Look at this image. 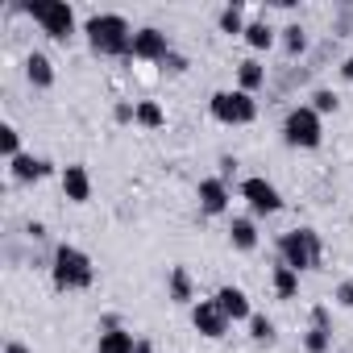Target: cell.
Segmentation results:
<instances>
[{"instance_id": "836d02e7", "label": "cell", "mask_w": 353, "mask_h": 353, "mask_svg": "<svg viewBox=\"0 0 353 353\" xmlns=\"http://www.w3.org/2000/svg\"><path fill=\"white\" fill-rule=\"evenodd\" d=\"M341 75H345V79H349V83H353V54H349V59H345V63H341Z\"/></svg>"}, {"instance_id": "cb8c5ba5", "label": "cell", "mask_w": 353, "mask_h": 353, "mask_svg": "<svg viewBox=\"0 0 353 353\" xmlns=\"http://www.w3.org/2000/svg\"><path fill=\"white\" fill-rule=\"evenodd\" d=\"M283 46H287V54H303V50H307V30H303L299 21H291V26L283 30Z\"/></svg>"}, {"instance_id": "e575fe53", "label": "cell", "mask_w": 353, "mask_h": 353, "mask_svg": "<svg viewBox=\"0 0 353 353\" xmlns=\"http://www.w3.org/2000/svg\"><path fill=\"white\" fill-rule=\"evenodd\" d=\"M133 353H154V345H150V341H137V349H133Z\"/></svg>"}, {"instance_id": "5bb4252c", "label": "cell", "mask_w": 353, "mask_h": 353, "mask_svg": "<svg viewBox=\"0 0 353 353\" xmlns=\"http://www.w3.org/2000/svg\"><path fill=\"white\" fill-rule=\"evenodd\" d=\"M212 299H216V307H221V312H225V316H229L233 324H237V320H245V324H250L254 307H250V295H245L241 287H221V291H216Z\"/></svg>"}, {"instance_id": "9a60e30c", "label": "cell", "mask_w": 353, "mask_h": 353, "mask_svg": "<svg viewBox=\"0 0 353 353\" xmlns=\"http://www.w3.org/2000/svg\"><path fill=\"white\" fill-rule=\"evenodd\" d=\"M166 299H174V303H192L196 299V283H192V270L183 262H174L166 270Z\"/></svg>"}, {"instance_id": "f1b7e54d", "label": "cell", "mask_w": 353, "mask_h": 353, "mask_svg": "<svg viewBox=\"0 0 353 353\" xmlns=\"http://www.w3.org/2000/svg\"><path fill=\"white\" fill-rule=\"evenodd\" d=\"M332 299H336L341 307H353V279H345V283H336V291H332Z\"/></svg>"}, {"instance_id": "2e32d148", "label": "cell", "mask_w": 353, "mask_h": 353, "mask_svg": "<svg viewBox=\"0 0 353 353\" xmlns=\"http://www.w3.org/2000/svg\"><path fill=\"white\" fill-rule=\"evenodd\" d=\"M26 79L38 88V92H46V88H54V63L42 54V50H34L30 59H26Z\"/></svg>"}, {"instance_id": "ffe728a7", "label": "cell", "mask_w": 353, "mask_h": 353, "mask_svg": "<svg viewBox=\"0 0 353 353\" xmlns=\"http://www.w3.org/2000/svg\"><path fill=\"white\" fill-rule=\"evenodd\" d=\"M245 46H250V50H270V46H274V30H270L266 21H250V26H245Z\"/></svg>"}, {"instance_id": "d4e9b609", "label": "cell", "mask_w": 353, "mask_h": 353, "mask_svg": "<svg viewBox=\"0 0 353 353\" xmlns=\"http://www.w3.org/2000/svg\"><path fill=\"white\" fill-rule=\"evenodd\" d=\"M250 336H254L258 345H274V336H279V332H274V320H266V316L254 312V316H250Z\"/></svg>"}, {"instance_id": "7a4b0ae2", "label": "cell", "mask_w": 353, "mask_h": 353, "mask_svg": "<svg viewBox=\"0 0 353 353\" xmlns=\"http://www.w3.org/2000/svg\"><path fill=\"white\" fill-rule=\"evenodd\" d=\"M50 279H54L59 291H88V287L96 283V266H92V258H88L79 245H67V241H63V245L54 250Z\"/></svg>"}, {"instance_id": "5b68a950", "label": "cell", "mask_w": 353, "mask_h": 353, "mask_svg": "<svg viewBox=\"0 0 353 353\" xmlns=\"http://www.w3.org/2000/svg\"><path fill=\"white\" fill-rule=\"evenodd\" d=\"M283 141L291 150H316L324 141V121L312 104H295L287 117H283Z\"/></svg>"}, {"instance_id": "f546056e", "label": "cell", "mask_w": 353, "mask_h": 353, "mask_svg": "<svg viewBox=\"0 0 353 353\" xmlns=\"http://www.w3.org/2000/svg\"><path fill=\"white\" fill-rule=\"evenodd\" d=\"M328 320H332V316H328V303H316V307H312V324L332 332V324H328Z\"/></svg>"}, {"instance_id": "ba28073f", "label": "cell", "mask_w": 353, "mask_h": 353, "mask_svg": "<svg viewBox=\"0 0 353 353\" xmlns=\"http://www.w3.org/2000/svg\"><path fill=\"white\" fill-rule=\"evenodd\" d=\"M174 50H170V34L166 30H158V26H141L137 34H133V50H129V59H141V63H166Z\"/></svg>"}, {"instance_id": "4316f807", "label": "cell", "mask_w": 353, "mask_h": 353, "mask_svg": "<svg viewBox=\"0 0 353 353\" xmlns=\"http://www.w3.org/2000/svg\"><path fill=\"white\" fill-rule=\"evenodd\" d=\"M336 104H341V100H336V96H332L328 88H320V92H312V108H316L320 117H328V112H336Z\"/></svg>"}, {"instance_id": "6da1fadb", "label": "cell", "mask_w": 353, "mask_h": 353, "mask_svg": "<svg viewBox=\"0 0 353 353\" xmlns=\"http://www.w3.org/2000/svg\"><path fill=\"white\" fill-rule=\"evenodd\" d=\"M83 34H88V46L96 54H104V59H129L137 30H129V21L121 13H96V17H88Z\"/></svg>"}, {"instance_id": "1f68e13d", "label": "cell", "mask_w": 353, "mask_h": 353, "mask_svg": "<svg viewBox=\"0 0 353 353\" xmlns=\"http://www.w3.org/2000/svg\"><path fill=\"white\" fill-rule=\"evenodd\" d=\"M237 174V158H221V179H233Z\"/></svg>"}, {"instance_id": "52a82bcc", "label": "cell", "mask_w": 353, "mask_h": 353, "mask_svg": "<svg viewBox=\"0 0 353 353\" xmlns=\"http://www.w3.org/2000/svg\"><path fill=\"white\" fill-rule=\"evenodd\" d=\"M241 200L250 204L254 216H274L283 212V196L270 179H262V174H250V179H241Z\"/></svg>"}, {"instance_id": "4dcf8cb0", "label": "cell", "mask_w": 353, "mask_h": 353, "mask_svg": "<svg viewBox=\"0 0 353 353\" xmlns=\"http://www.w3.org/2000/svg\"><path fill=\"white\" fill-rule=\"evenodd\" d=\"M166 71H174V75H183V71H188V59H183V54H170V59H166Z\"/></svg>"}, {"instance_id": "603a6c76", "label": "cell", "mask_w": 353, "mask_h": 353, "mask_svg": "<svg viewBox=\"0 0 353 353\" xmlns=\"http://www.w3.org/2000/svg\"><path fill=\"white\" fill-rule=\"evenodd\" d=\"M0 154H5L9 162H13L17 154H26V150H21V133H17V125H0Z\"/></svg>"}, {"instance_id": "8992f818", "label": "cell", "mask_w": 353, "mask_h": 353, "mask_svg": "<svg viewBox=\"0 0 353 353\" xmlns=\"http://www.w3.org/2000/svg\"><path fill=\"white\" fill-rule=\"evenodd\" d=\"M208 112L221 125H233L237 129V125H254L258 121V100L250 92H241V88H221V92H212Z\"/></svg>"}, {"instance_id": "9c48e42d", "label": "cell", "mask_w": 353, "mask_h": 353, "mask_svg": "<svg viewBox=\"0 0 353 353\" xmlns=\"http://www.w3.org/2000/svg\"><path fill=\"white\" fill-rule=\"evenodd\" d=\"M192 324H196V332L200 336H208V341H221L225 332H229V316L216 307V299H200V303H192Z\"/></svg>"}, {"instance_id": "7402d4cb", "label": "cell", "mask_w": 353, "mask_h": 353, "mask_svg": "<svg viewBox=\"0 0 353 353\" xmlns=\"http://www.w3.org/2000/svg\"><path fill=\"white\" fill-rule=\"evenodd\" d=\"M216 26H221V34H241V38H245V13H241L237 5H229V9H221V17H216Z\"/></svg>"}, {"instance_id": "d6986e66", "label": "cell", "mask_w": 353, "mask_h": 353, "mask_svg": "<svg viewBox=\"0 0 353 353\" xmlns=\"http://www.w3.org/2000/svg\"><path fill=\"white\" fill-rule=\"evenodd\" d=\"M270 279H274V295H279V299H295V295H299V270H291L287 262H279Z\"/></svg>"}, {"instance_id": "83f0119b", "label": "cell", "mask_w": 353, "mask_h": 353, "mask_svg": "<svg viewBox=\"0 0 353 353\" xmlns=\"http://www.w3.org/2000/svg\"><path fill=\"white\" fill-rule=\"evenodd\" d=\"M112 117H117V125H129V121H137V104H129V100H121V104L112 108Z\"/></svg>"}, {"instance_id": "30bf717a", "label": "cell", "mask_w": 353, "mask_h": 353, "mask_svg": "<svg viewBox=\"0 0 353 353\" xmlns=\"http://www.w3.org/2000/svg\"><path fill=\"white\" fill-rule=\"evenodd\" d=\"M196 200H200V208L208 216H225L229 200H233V188H229V179H221V174H208V179H200V188H196Z\"/></svg>"}, {"instance_id": "44dd1931", "label": "cell", "mask_w": 353, "mask_h": 353, "mask_svg": "<svg viewBox=\"0 0 353 353\" xmlns=\"http://www.w3.org/2000/svg\"><path fill=\"white\" fill-rule=\"evenodd\" d=\"M137 125H141V129H162V125H166L162 104H154V100H137Z\"/></svg>"}, {"instance_id": "e0dca14e", "label": "cell", "mask_w": 353, "mask_h": 353, "mask_svg": "<svg viewBox=\"0 0 353 353\" xmlns=\"http://www.w3.org/2000/svg\"><path fill=\"white\" fill-rule=\"evenodd\" d=\"M229 241H233V250H241V254L258 250V225H254V216H233V221H229Z\"/></svg>"}, {"instance_id": "7c38bea8", "label": "cell", "mask_w": 353, "mask_h": 353, "mask_svg": "<svg viewBox=\"0 0 353 353\" xmlns=\"http://www.w3.org/2000/svg\"><path fill=\"white\" fill-rule=\"evenodd\" d=\"M137 349V336L129 328H121L117 316H104V332L96 341V353H133Z\"/></svg>"}, {"instance_id": "4fadbf2b", "label": "cell", "mask_w": 353, "mask_h": 353, "mask_svg": "<svg viewBox=\"0 0 353 353\" xmlns=\"http://www.w3.org/2000/svg\"><path fill=\"white\" fill-rule=\"evenodd\" d=\"M9 174H13L17 183H38V179H46V174H54V162L34 158V154H17L9 162Z\"/></svg>"}, {"instance_id": "3957f363", "label": "cell", "mask_w": 353, "mask_h": 353, "mask_svg": "<svg viewBox=\"0 0 353 353\" xmlns=\"http://www.w3.org/2000/svg\"><path fill=\"white\" fill-rule=\"evenodd\" d=\"M320 258H324V241H320L316 229L299 225V229H291V233L279 237V262H287L291 270H299V274L303 270H316Z\"/></svg>"}, {"instance_id": "d6a6232c", "label": "cell", "mask_w": 353, "mask_h": 353, "mask_svg": "<svg viewBox=\"0 0 353 353\" xmlns=\"http://www.w3.org/2000/svg\"><path fill=\"white\" fill-rule=\"evenodd\" d=\"M5 353H34V349H30V345H21V341H9V345H5Z\"/></svg>"}, {"instance_id": "277c9868", "label": "cell", "mask_w": 353, "mask_h": 353, "mask_svg": "<svg viewBox=\"0 0 353 353\" xmlns=\"http://www.w3.org/2000/svg\"><path fill=\"white\" fill-rule=\"evenodd\" d=\"M13 13H30L42 26V34L54 42H71L75 34V9L67 0H30V5H13Z\"/></svg>"}, {"instance_id": "8fae6325", "label": "cell", "mask_w": 353, "mask_h": 353, "mask_svg": "<svg viewBox=\"0 0 353 353\" xmlns=\"http://www.w3.org/2000/svg\"><path fill=\"white\" fill-rule=\"evenodd\" d=\"M59 183H63V196H67L71 204H88V200H92V174H88L83 162H67V166L59 170Z\"/></svg>"}, {"instance_id": "484cf974", "label": "cell", "mask_w": 353, "mask_h": 353, "mask_svg": "<svg viewBox=\"0 0 353 353\" xmlns=\"http://www.w3.org/2000/svg\"><path fill=\"white\" fill-rule=\"evenodd\" d=\"M303 349H307V353H328V349H332V332L312 324V328L303 332Z\"/></svg>"}, {"instance_id": "ac0fdd59", "label": "cell", "mask_w": 353, "mask_h": 353, "mask_svg": "<svg viewBox=\"0 0 353 353\" xmlns=\"http://www.w3.org/2000/svg\"><path fill=\"white\" fill-rule=\"evenodd\" d=\"M237 88L250 92V96H254L258 88H266V67H262L258 59H245V63L237 67Z\"/></svg>"}]
</instances>
